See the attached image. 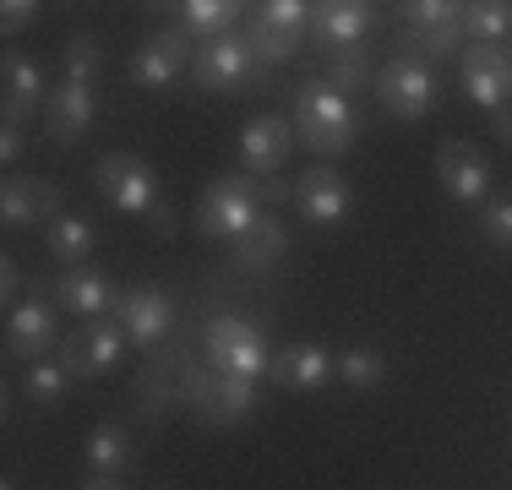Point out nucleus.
Here are the masks:
<instances>
[{
	"mask_svg": "<svg viewBox=\"0 0 512 490\" xmlns=\"http://www.w3.org/2000/svg\"><path fill=\"white\" fill-rule=\"evenodd\" d=\"M120 289L109 284V278L99 273V267H66V273L55 278V305L66 316H82V322H99L104 311H115Z\"/></svg>",
	"mask_w": 512,
	"mask_h": 490,
	"instance_id": "21",
	"label": "nucleus"
},
{
	"mask_svg": "<svg viewBox=\"0 0 512 490\" xmlns=\"http://www.w3.org/2000/svg\"><path fill=\"white\" fill-rule=\"evenodd\" d=\"M126 333H120V322L115 316H99V322H82L77 333H66L60 338V365H66V376L71 382H93V376H104V371H115L120 365V354H126Z\"/></svg>",
	"mask_w": 512,
	"mask_h": 490,
	"instance_id": "7",
	"label": "nucleus"
},
{
	"mask_svg": "<svg viewBox=\"0 0 512 490\" xmlns=\"http://www.w3.org/2000/svg\"><path fill=\"white\" fill-rule=\"evenodd\" d=\"M458 77H463V93L496 115L512 93V60H507L502 44H469L458 55Z\"/></svg>",
	"mask_w": 512,
	"mask_h": 490,
	"instance_id": "14",
	"label": "nucleus"
},
{
	"mask_svg": "<svg viewBox=\"0 0 512 490\" xmlns=\"http://www.w3.org/2000/svg\"><path fill=\"white\" fill-rule=\"evenodd\" d=\"M44 240H50V256H55L60 267H88L93 245H99L93 224H88V218H77V213H60L55 224L44 229Z\"/></svg>",
	"mask_w": 512,
	"mask_h": 490,
	"instance_id": "26",
	"label": "nucleus"
},
{
	"mask_svg": "<svg viewBox=\"0 0 512 490\" xmlns=\"http://www.w3.org/2000/svg\"><path fill=\"white\" fill-rule=\"evenodd\" d=\"M17 153H22V126H17V120H6V126H0V158L11 164Z\"/></svg>",
	"mask_w": 512,
	"mask_h": 490,
	"instance_id": "36",
	"label": "nucleus"
},
{
	"mask_svg": "<svg viewBox=\"0 0 512 490\" xmlns=\"http://www.w3.org/2000/svg\"><path fill=\"white\" fill-rule=\"evenodd\" d=\"M180 398H186L191 409H197V420H207V425H235L262 403L251 376H229V371H186Z\"/></svg>",
	"mask_w": 512,
	"mask_h": 490,
	"instance_id": "5",
	"label": "nucleus"
},
{
	"mask_svg": "<svg viewBox=\"0 0 512 490\" xmlns=\"http://www.w3.org/2000/svg\"><path fill=\"white\" fill-rule=\"evenodd\" d=\"M338 376H344L355 392L382 387V382H387V360H382L376 349H344V354H338Z\"/></svg>",
	"mask_w": 512,
	"mask_h": 490,
	"instance_id": "32",
	"label": "nucleus"
},
{
	"mask_svg": "<svg viewBox=\"0 0 512 490\" xmlns=\"http://www.w3.org/2000/svg\"><path fill=\"white\" fill-rule=\"evenodd\" d=\"M88 463H93L99 474H109V480H115V474L131 463V436L120 431L115 420L93 425V436H88Z\"/></svg>",
	"mask_w": 512,
	"mask_h": 490,
	"instance_id": "28",
	"label": "nucleus"
},
{
	"mask_svg": "<svg viewBox=\"0 0 512 490\" xmlns=\"http://www.w3.org/2000/svg\"><path fill=\"white\" fill-rule=\"evenodd\" d=\"M463 33H469L474 44H496L512 33V6L507 0H474V6H463Z\"/></svg>",
	"mask_w": 512,
	"mask_h": 490,
	"instance_id": "29",
	"label": "nucleus"
},
{
	"mask_svg": "<svg viewBox=\"0 0 512 490\" xmlns=\"http://www.w3.org/2000/svg\"><path fill=\"white\" fill-rule=\"evenodd\" d=\"M311 33V6L306 0H267V6H256L251 28H246V44L256 60H267V66H278V60H289L300 44H306Z\"/></svg>",
	"mask_w": 512,
	"mask_h": 490,
	"instance_id": "8",
	"label": "nucleus"
},
{
	"mask_svg": "<svg viewBox=\"0 0 512 490\" xmlns=\"http://www.w3.org/2000/svg\"><path fill=\"white\" fill-rule=\"evenodd\" d=\"M491 120H496V137H502V142L512 147V109L502 104V109H496V115H491Z\"/></svg>",
	"mask_w": 512,
	"mask_h": 490,
	"instance_id": "39",
	"label": "nucleus"
},
{
	"mask_svg": "<svg viewBox=\"0 0 512 490\" xmlns=\"http://www.w3.org/2000/svg\"><path fill=\"white\" fill-rule=\"evenodd\" d=\"M93 186L104 191V202L115 207V213H131V218H153L158 213V175L148 158L126 153V147H115V153H104L99 164H93Z\"/></svg>",
	"mask_w": 512,
	"mask_h": 490,
	"instance_id": "3",
	"label": "nucleus"
},
{
	"mask_svg": "<svg viewBox=\"0 0 512 490\" xmlns=\"http://www.w3.org/2000/svg\"><path fill=\"white\" fill-rule=\"evenodd\" d=\"M99 71H104V39H99V33H77V39L66 44V82L93 88Z\"/></svg>",
	"mask_w": 512,
	"mask_h": 490,
	"instance_id": "31",
	"label": "nucleus"
},
{
	"mask_svg": "<svg viewBox=\"0 0 512 490\" xmlns=\"http://www.w3.org/2000/svg\"><path fill=\"white\" fill-rule=\"evenodd\" d=\"M207 360H213V371H229V376H267V365H273V349H267L262 327H251L246 316H218V322H207Z\"/></svg>",
	"mask_w": 512,
	"mask_h": 490,
	"instance_id": "6",
	"label": "nucleus"
},
{
	"mask_svg": "<svg viewBox=\"0 0 512 490\" xmlns=\"http://www.w3.org/2000/svg\"><path fill=\"white\" fill-rule=\"evenodd\" d=\"M371 22L376 6H365V0H322V6H311V44L322 55H344V49L365 44Z\"/></svg>",
	"mask_w": 512,
	"mask_h": 490,
	"instance_id": "13",
	"label": "nucleus"
},
{
	"mask_svg": "<svg viewBox=\"0 0 512 490\" xmlns=\"http://www.w3.org/2000/svg\"><path fill=\"white\" fill-rule=\"evenodd\" d=\"M17 289H22V267H17V256H6L0 262V300H6V311H17Z\"/></svg>",
	"mask_w": 512,
	"mask_h": 490,
	"instance_id": "35",
	"label": "nucleus"
},
{
	"mask_svg": "<svg viewBox=\"0 0 512 490\" xmlns=\"http://www.w3.org/2000/svg\"><path fill=\"white\" fill-rule=\"evenodd\" d=\"M175 11H180V28L207 44V39H229L246 6H240V0H186V6H175Z\"/></svg>",
	"mask_w": 512,
	"mask_h": 490,
	"instance_id": "25",
	"label": "nucleus"
},
{
	"mask_svg": "<svg viewBox=\"0 0 512 490\" xmlns=\"http://www.w3.org/2000/svg\"><path fill=\"white\" fill-rule=\"evenodd\" d=\"M93 115H99V98L82 82H66L60 93H50V109H44V131H50L55 147H77L93 131Z\"/></svg>",
	"mask_w": 512,
	"mask_h": 490,
	"instance_id": "22",
	"label": "nucleus"
},
{
	"mask_svg": "<svg viewBox=\"0 0 512 490\" xmlns=\"http://www.w3.org/2000/svg\"><path fill=\"white\" fill-rule=\"evenodd\" d=\"M355 131H360L355 104L338 88H327L322 77H311L295 88V137L306 142L311 153H322V158L349 153V147H355Z\"/></svg>",
	"mask_w": 512,
	"mask_h": 490,
	"instance_id": "1",
	"label": "nucleus"
},
{
	"mask_svg": "<svg viewBox=\"0 0 512 490\" xmlns=\"http://www.w3.org/2000/svg\"><path fill=\"white\" fill-rule=\"evenodd\" d=\"M436 180H442L447 196H458V202H485V191H491V164H485V153L474 142L442 137L436 142Z\"/></svg>",
	"mask_w": 512,
	"mask_h": 490,
	"instance_id": "16",
	"label": "nucleus"
},
{
	"mask_svg": "<svg viewBox=\"0 0 512 490\" xmlns=\"http://www.w3.org/2000/svg\"><path fill=\"white\" fill-rule=\"evenodd\" d=\"M148 224H153V235H158V240H169V235H175V213H169V207H158V213L148 218Z\"/></svg>",
	"mask_w": 512,
	"mask_h": 490,
	"instance_id": "37",
	"label": "nucleus"
},
{
	"mask_svg": "<svg viewBox=\"0 0 512 490\" xmlns=\"http://www.w3.org/2000/svg\"><path fill=\"white\" fill-rule=\"evenodd\" d=\"M82 490H126V485H120V480H109V474H99V480H88Z\"/></svg>",
	"mask_w": 512,
	"mask_h": 490,
	"instance_id": "40",
	"label": "nucleus"
},
{
	"mask_svg": "<svg viewBox=\"0 0 512 490\" xmlns=\"http://www.w3.org/2000/svg\"><path fill=\"white\" fill-rule=\"evenodd\" d=\"M404 11V28H398V49L404 60H447V55H463V6L458 0H409Z\"/></svg>",
	"mask_w": 512,
	"mask_h": 490,
	"instance_id": "2",
	"label": "nucleus"
},
{
	"mask_svg": "<svg viewBox=\"0 0 512 490\" xmlns=\"http://www.w3.org/2000/svg\"><path fill=\"white\" fill-rule=\"evenodd\" d=\"M256 196H262V202H284V196H295L284 186V180H262V186H256Z\"/></svg>",
	"mask_w": 512,
	"mask_h": 490,
	"instance_id": "38",
	"label": "nucleus"
},
{
	"mask_svg": "<svg viewBox=\"0 0 512 490\" xmlns=\"http://www.w3.org/2000/svg\"><path fill=\"white\" fill-rule=\"evenodd\" d=\"M60 305H50L44 294H33V300H22L17 311L6 316V354L22 365H39L50 360V354L60 349Z\"/></svg>",
	"mask_w": 512,
	"mask_h": 490,
	"instance_id": "10",
	"label": "nucleus"
},
{
	"mask_svg": "<svg viewBox=\"0 0 512 490\" xmlns=\"http://www.w3.org/2000/svg\"><path fill=\"white\" fill-rule=\"evenodd\" d=\"M289 251V229L278 224V218H256L246 235L235 240V251H229V262H235V273H267V267H278Z\"/></svg>",
	"mask_w": 512,
	"mask_h": 490,
	"instance_id": "24",
	"label": "nucleus"
},
{
	"mask_svg": "<svg viewBox=\"0 0 512 490\" xmlns=\"http://www.w3.org/2000/svg\"><path fill=\"white\" fill-rule=\"evenodd\" d=\"M251 66H256V55H251L246 33L207 39V44H197V60H191V88L197 93H235L251 77Z\"/></svg>",
	"mask_w": 512,
	"mask_h": 490,
	"instance_id": "11",
	"label": "nucleus"
},
{
	"mask_svg": "<svg viewBox=\"0 0 512 490\" xmlns=\"http://www.w3.org/2000/svg\"><path fill=\"white\" fill-rule=\"evenodd\" d=\"M60 218V186L39 175H11L0 186V224L22 229V224H55Z\"/></svg>",
	"mask_w": 512,
	"mask_h": 490,
	"instance_id": "19",
	"label": "nucleus"
},
{
	"mask_svg": "<svg viewBox=\"0 0 512 490\" xmlns=\"http://www.w3.org/2000/svg\"><path fill=\"white\" fill-rule=\"evenodd\" d=\"M0 98H6V120H33L39 109H50V93H44V71L39 60L28 55H6L0 60Z\"/></svg>",
	"mask_w": 512,
	"mask_h": 490,
	"instance_id": "23",
	"label": "nucleus"
},
{
	"mask_svg": "<svg viewBox=\"0 0 512 490\" xmlns=\"http://www.w3.org/2000/svg\"><path fill=\"white\" fill-rule=\"evenodd\" d=\"M376 98H382V109L393 120H425L436 109V98H442V88H436V77H431L425 60L393 55L382 66V77H376Z\"/></svg>",
	"mask_w": 512,
	"mask_h": 490,
	"instance_id": "9",
	"label": "nucleus"
},
{
	"mask_svg": "<svg viewBox=\"0 0 512 490\" xmlns=\"http://www.w3.org/2000/svg\"><path fill=\"white\" fill-rule=\"evenodd\" d=\"M115 322H120V333H126L137 349H153L158 338L175 327V300H169L164 289H148V284H137V289H120V300H115Z\"/></svg>",
	"mask_w": 512,
	"mask_h": 490,
	"instance_id": "15",
	"label": "nucleus"
},
{
	"mask_svg": "<svg viewBox=\"0 0 512 490\" xmlns=\"http://www.w3.org/2000/svg\"><path fill=\"white\" fill-rule=\"evenodd\" d=\"M39 0H6V6H0V33H6V39H17L22 28H33V22H39Z\"/></svg>",
	"mask_w": 512,
	"mask_h": 490,
	"instance_id": "34",
	"label": "nucleus"
},
{
	"mask_svg": "<svg viewBox=\"0 0 512 490\" xmlns=\"http://www.w3.org/2000/svg\"><path fill=\"white\" fill-rule=\"evenodd\" d=\"M289 153H295V120L289 115L246 120V131H240V164H246L251 175H278V169L289 164Z\"/></svg>",
	"mask_w": 512,
	"mask_h": 490,
	"instance_id": "18",
	"label": "nucleus"
},
{
	"mask_svg": "<svg viewBox=\"0 0 512 490\" xmlns=\"http://www.w3.org/2000/svg\"><path fill=\"white\" fill-rule=\"evenodd\" d=\"M322 82H327V88H338L344 98H355V93H365V88H376L365 44H360V49H344V55H322Z\"/></svg>",
	"mask_w": 512,
	"mask_h": 490,
	"instance_id": "27",
	"label": "nucleus"
},
{
	"mask_svg": "<svg viewBox=\"0 0 512 490\" xmlns=\"http://www.w3.org/2000/svg\"><path fill=\"white\" fill-rule=\"evenodd\" d=\"M66 392H71V376H66V365H60V360H39V365L22 371V398L39 403V409H55Z\"/></svg>",
	"mask_w": 512,
	"mask_h": 490,
	"instance_id": "30",
	"label": "nucleus"
},
{
	"mask_svg": "<svg viewBox=\"0 0 512 490\" xmlns=\"http://www.w3.org/2000/svg\"><path fill=\"white\" fill-rule=\"evenodd\" d=\"M480 229L491 245H502V251H512V202H485L480 207Z\"/></svg>",
	"mask_w": 512,
	"mask_h": 490,
	"instance_id": "33",
	"label": "nucleus"
},
{
	"mask_svg": "<svg viewBox=\"0 0 512 490\" xmlns=\"http://www.w3.org/2000/svg\"><path fill=\"white\" fill-rule=\"evenodd\" d=\"M295 207H300V218L316 224V229L344 224L349 218V180L338 175L333 164H316V169H306V175L295 180Z\"/></svg>",
	"mask_w": 512,
	"mask_h": 490,
	"instance_id": "17",
	"label": "nucleus"
},
{
	"mask_svg": "<svg viewBox=\"0 0 512 490\" xmlns=\"http://www.w3.org/2000/svg\"><path fill=\"white\" fill-rule=\"evenodd\" d=\"M191 60H197V44H191V33L175 22V28H158L142 39V49L131 55V77H137L142 88H169L180 71H191Z\"/></svg>",
	"mask_w": 512,
	"mask_h": 490,
	"instance_id": "12",
	"label": "nucleus"
},
{
	"mask_svg": "<svg viewBox=\"0 0 512 490\" xmlns=\"http://www.w3.org/2000/svg\"><path fill=\"white\" fill-rule=\"evenodd\" d=\"M338 371V354H327L322 343H289V349H273V365H267V376H273V387L284 392H316L327 387Z\"/></svg>",
	"mask_w": 512,
	"mask_h": 490,
	"instance_id": "20",
	"label": "nucleus"
},
{
	"mask_svg": "<svg viewBox=\"0 0 512 490\" xmlns=\"http://www.w3.org/2000/svg\"><path fill=\"white\" fill-rule=\"evenodd\" d=\"M256 218H262V196H256V186L240 180V175L213 180V186L202 191V202H197L202 240H240Z\"/></svg>",
	"mask_w": 512,
	"mask_h": 490,
	"instance_id": "4",
	"label": "nucleus"
}]
</instances>
